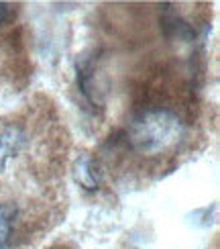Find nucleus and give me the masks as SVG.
I'll use <instances>...</instances> for the list:
<instances>
[{
    "instance_id": "1",
    "label": "nucleus",
    "mask_w": 220,
    "mask_h": 249,
    "mask_svg": "<svg viewBox=\"0 0 220 249\" xmlns=\"http://www.w3.org/2000/svg\"><path fill=\"white\" fill-rule=\"evenodd\" d=\"M186 137V123L171 107H145L137 110L124 131L131 153L149 160L171 155Z\"/></svg>"
},
{
    "instance_id": "2",
    "label": "nucleus",
    "mask_w": 220,
    "mask_h": 249,
    "mask_svg": "<svg viewBox=\"0 0 220 249\" xmlns=\"http://www.w3.org/2000/svg\"><path fill=\"white\" fill-rule=\"evenodd\" d=\"M25 145V135L17 124L0 123V172L6 168V163L20 153Z\"/></svg>"
},
{
    "instance_id": "3",
    "label": "nucleus",
    "mask_w": 220,
    "mask_h": 249,
    "mask_svg": "<svg viewBox=\"0 0 220 249\" xmlns=\"http://www.w3.org/2000/svg\"><path fill=\"white\" fill-rule=\"evenodd\" d=\"M17 221H18L17 204H10V202L0 204V249H6L10 245Z\"/></svg>"
},
{
    "instance_id": "4",
    "label": "nucleus",
    "mask_w": 220,
    "mask_h": 249,
    "mask_svg": "<svg viewBox=\"0 0 220 249\" xmlns=\"http://www.w3.org/2000/svg\"><path fill=\"white\" fill-rule=\"evenodd\" d=\"M78 180L86 186V188H96L98 174L94 172V163L90 158H82V161L78 163Z\"/></svg>"
},
{
    "instance_id": "5",
    "label": "nucleus",
    "mask_w": 220,
    "mask_h": 249,
    "mask_svg": "<svg viewBox=\"0 0 220 249\" xmlns=\"http://www.w3.org/2000/svg\"><path fill=\"white\" fill-rule=\"evenodd\" d=\"M10 13H13V10H10V6H8L6 2H0V27L6 25L8 20H10Z\"/></svg>"
}]
</instances>
